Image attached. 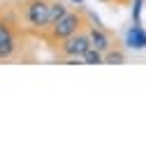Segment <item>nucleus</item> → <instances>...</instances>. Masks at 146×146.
<instances>
[{
  "instance_id": "f257e3e1",
  "label": "nucleus",
  "mask_w": 146,
  "mask_h": 146,
  "mask_svg": "<svg viewBox=\"0 0 146 146\" xmlns=\"http://www.w3.org/2000/svg\"><path fill=\"white\" fill-rule=\"evenodd\" d=\"M49 5L46 0H30L26 5V21L28 26L37 28V30H44L49 28Z\"/></svg>"
},
{
  "instance_id": "f03ea898",
  "label": "nucleus",
  "mask_w": 146,
  "mask_h": 146,
  "mask_svg": "<svg viewBox=\"0 0 146 146\" xmlns=\"http://www.w3.org/2000/svg\"><path fill=\"white\" fill-rule=\"evenodd\" d=\"M49 28H51V37L56 40V42H60V40L74 35V33L81 28V16H79L77 12H67L63 19H58L56 23L49 26Z\"/></svg>"
},
{
  "instance_id": "7ed1b4c3",
  "label": "nucleus",
  "mask_w": 146,
  "mask_h": 146,
  "mask_svg": "<svg viewBox=\"0 0 146 146\" xmlns=\"http://www.w3.org/2000/svg\"><path fill=\"white\" fill-rule=\"evenodd\" d=\"M90 46V40H88V33H74L70 35V37L60 40V51L65 53L67 58H81L84 51Z\"/></svg>"
},
{
  "instance_id": "20e7f679",
  "label": "nucleus",
  "mask_w": 146,
  "mask_h": 146,
  "mask_svg": "<svg viewBox=\"0 0 146 146\" xmlns=\"http://www.w3.org/2000/svg\"><path fill=\"white\" fill-rule=\"evenodd\" d=\"M125 46L127 49H135V51H141L146 49V30L141 28V23H135L125 35Z\"/></svg>"
},
{
  "instance_id": "39448f33",
  "label": "nucleus",
  "mask_w": 146,
  "mask_h": 146,
  "mask_svg": "<svg viewBox=\"0 0 146 146\" xmlns=\"http://www.w3.org/2000/svg\"><path fill=\"white\" fill-rule=\"evenodd\" d=\"M14 51H16V40L7 28V23L0 21V58H9Z\"/></svg>"
},
{
  "instance_id": "423d86ee",
  "label": "nucleus",
  "mask_w": 146,
  "mask_h": 146,
  "mask_svg": "<svg viewBox=\"0 0 146 146\" xmlns=\"http://www.w3.org/2000/svg\"><path fill=\"white\" fill-rule=\"evenodd\" d=\"M88 40H90V46L98 49V51H102V53L111 49V40H109V35H107L100 26H90V30H88Z\"/></svg>"
},
{
  "instance_id": "0eeeda50",
  "label": "nucleus",
  "mask_w": 146,
  "mask_h": 146,
  "mask_svg": "<svg viewBox=\"0 0 146 146\" xmlns=\"http://www.w3.org/2000/svg\"><path fill=\"white\" fill-rule=\"evenodd\" d=\"M81 63H86V65H100V63H104V53L98 51V49H93V46H88L84 51V56H81Z\"/></svg>"
},
{
  "instance_id": "6e6552de",
  "label": "nucleus",
  "mask_w": 146,
  "mask_h": 146,
  "mask_svg": "<svg viewBox=\"0 0 146 146\" xmlns=\"http://www.w3.org/2000/svg\"><path fill=\"white\" fill-rule=\"evenodd\" d=\"M65 14H67V7L63 3H51L49 5V26H53L58 19H63Z\"/></svg>"
},
{
  "instance_id": "1a4fd4ad",
  "label": "nucleus",
  "mask_w": 146,
  "mask_h": 146,
  "mask_svg": "<svg viewBox=\"0 0 146 146\" xmlns=\"http://www.w3.org/2000/svg\"><path fill=\"white\" fill-rule=\"evenodd\" d=\"M104 63H111V65H121V63H125L123 51H114V49L104 51Z\"/></svg>"
},
{
  "instance_id": "9d476101",
  "label": "nucleus",
  "mask_w": 146,
  "mask_h": 146,
  "mask_svg": "<svg viewBox=\"0 0 146 146\" xmlns=\"http://www.w3.org/2000/svg\"><path fill=\"white\" fill-rule=\"evenodd\" d=\"M141 5H144V0H135V7H132V16H135V23H139V14H141Z\"/></svg>"
},
{
  "instance_id": "9b49d317",
  "label": "nucleus",
  "mask_w": 146,
  "mask_h": 146,
  "mask_svg": "<svg viewBox=\"0 0 146 146\" xmlns=\"http://www.w3.org/2000/svg\"><path fill=\"white\" fill-rule=\"evenodd\" d=\"M72 3H77V5H81V3H84V0H72Z\"/></svg>"
}]
</instances>
